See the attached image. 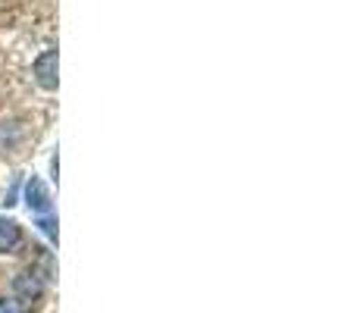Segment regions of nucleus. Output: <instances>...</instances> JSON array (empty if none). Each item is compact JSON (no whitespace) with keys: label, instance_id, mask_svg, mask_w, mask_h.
<instances>
[{"label":"nucleus","instance_id":"obj_1","mask_svg":"<svg viewBox=\"0 0 357 313\" xmlns=\"http://www.w3.org/2000/svg\"><path fill=\"white\" fill-rule=\"evenodd\" d=\"M35 79L44 91H54L56 88V50H44L35 60Z\"/></svg>","mask_w":357,"mask_h":313},{"label":"nucleus","instance_id":"obj_4","mask_svg":"<svg viewBox=\"0 0 357 313\" xmlns=\"http://www.w3.org/2000/svg\"><path fill=\"white\" fill-rule=\"evenodd\" d=\"M22 241V229H19L16 220H6V216H0V254L13 251V247Z\"/></svg>","mask_w":357,"mask_h":313},{"label":"nucleus","instance_id":"obj_5","mask_svg":"<svg viewBox=\"0 0 357 313\" xmlns=\"http://www.w3.org/2000/svg\"><path fill=\"white\" fill-rule=\"evenodd\" d=\"M38 226H41V232L47 235L50 241H56V220H54V216H41V220H38Z\"/></svg>","mask_w":357,"mask_h":313},{"label":"nucleus","instance_id":"obj_2","mask_svg":"<svg viewBox=\"0 0 357 313\" xmlns=\"http://www.w3.org/2000/svg\"><path fill=\"white\" fill-rule=\"evenodd\" d=\"M13 291H16L19 301H31V298H38L44 291V276L41 273H35V270H25L22 276H16Z\"/></svg>","mask_w":357,"mask_h":313},{"label":"nucleus","instance_id":"obj_3","mask_svg":"<svg viewBox=\"0 0 357 313\" xmlns=\"http://www.w3.org/2000/svg\"><path fill=\"white\" fill-rule=\"evenodd\" d=\"M25 204H29V210H35V213H47L50 210L47 185H44L38 176H31L29 182H25Z\"/></svg>","mask_w":357,"mask_h":313},{"label":"nucleus","instance_id":"obj_6","mask_svg":"<svg viewBox=\"0 0 357 313\" xmlns=\"http://www.w3.org/2000/svg\"><path fill=\"white\" fill-rule=\"evenodd\" d=\"M0 313H16V307H13V301H0Z\"/></svg>","mask_w":357,"mask_h":313}]
</instances>
